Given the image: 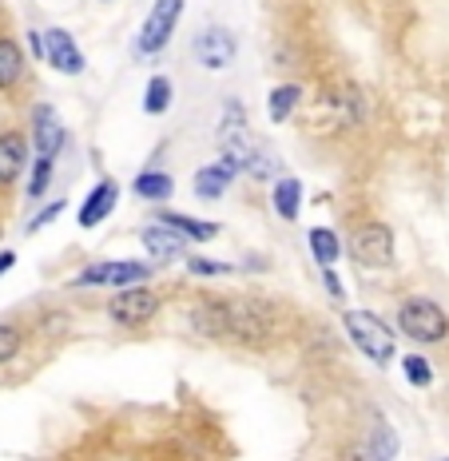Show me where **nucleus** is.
<instances>
[{
    "mask_svg": "<svg viewBox=\"0 0 449 461\" xmlns=\"http://www.w3.org/2000/svg\"><path fill=\"white\" fill-rule=\"evenodd\" d=\"M271 207H274V215H279L283 223H294L299 211H302V184L299 179L279 176V184H274V191H271Z\"/></svg>",
    "mask_w": 449,
    "mask_h": 461,
    "instance_id": "nucleus-19",
    "label": "nucleus"
},
{
    "mask_svg": "<svg viewBox=\"0 0 449 461\" xmlns=\"http://www.w3.org/2000/svg\"><path fill=\"white\" fill-rule=\"evenodd\" d=\"M16 267V251H0V275H8Z\"/></svg>",
    "mask_w": 449,
    "mask_h": 461,
    "instance_id": "nucleus-31",
    "label": "nucleus"
},
{
    "mask_svg": "<svg viewBox=\"0 0 449 461\" xmlns=\"http://www.w3.org/2000/svg\"><path fill=\"white\" fill-rule=\"evenodd\" d=\"M24 171H28L24 131H0V187H13Z\"/></svg>",
    "mask_w": 449,
    "mask_h": 461,
    "instance_id": "nucleus-15",
    "label": "nucleus"
},
{
    "mask_svg": "<svg viewBox=\"0 0 449 461\" xmlns=\"http://www.w3.org/2000/svg\"><path fill=\"white\" fill-rule=\"evenodd\" d=\"M187 271H191V275H199V278H223V275H231L235 267H231V263H223V258L191 255V258H187Z\"/></svg>",
    "mask_w": 449,
    "mask_h": 461,
    "instance_id": "nucleus-27",
    "label": "nucleus"
},
{
    "mask_svg": "<svg viewBox=\"0 0 449 461\" xmlns=\"http://www.w3.org/2000/svg\"><path fill=\"white\" fill-rule=\"evenodd\" d=\"M219 148H223L227 159L238 163V171H247V176H255L263 184V179H279L283 176V159L274 148H266V143L251 131V123H247V112L243 104L231 100L223 112V123H219Z\"/></svg>",
    "mask_w": 449,
    "mask_h": 461,
    "instance_id": "nucleus-2",
    "label": "nucleus"
},
{
    "mask_svg": "<svg viewBox=\"0 0 449 461\" xmlns=\"http://www.w3.org/2000/svg\"><path fill=\"white\" fill-rule=\"evenodd\" d=\"M342 326H346V339L355 342V350L362 358L374 362V366H390V362L398 358L394 330H390L374 311H346L342 314Z\"/></svg>",
    "mask_w": 449,
    "mask_h": 461,
    "instance_id": "nucleus-3",
    "label": "nucleus"
},
{
    "mask_svg": "<svg viewBox=\"0 0 449 461\" xmlns=\"http://www.w3.org/2000/svg\"><path fill=\"white\" fill-rule=\"evenodd\" d=\"M44 60L64 76H80L84 68H88V60H84L80 44H76V36L68 32V28H48L44 32Z\"/></svg>",
    "mask_w": 449,
    "mask_h": 461,
    "instance_id": "nucleus-12",
    "label": "nucleus"
},
{
    "mask_svg": "<svg viewBox=\"0 0 449 461\" xmlns=\"http://www.w3.org/2000/svg\"><path fill=\"white\" fill-rule=\"evenodd\" d=\"M184 5H187V0H156V5H151L148 21H143L139 32H136V56L148 60V56L164 52V48L171 44V36H175V28H179Z\"/></svg>",
    "mask_w": 449,
    "mask_h": 461,
    "instance_id": "nucleus-7",
    "label": "nucleus"
},
{
    "mask_svg": "<svg viewBox=\"0 0 449 461\" xmlns=\"http://www.w3.org/2000/svg\"><path fill=\"white\" fill-rule=\"evenodd\" d=\"M139 243L156 263H171V258H184L187 255V239H179L171 227L164 223H148L139 230Z\"/></svg>",
    "mask_w": 449,
    "mask_h": 461,
    "instance_id": "nucleus-16",
    "label": "nucleus"
},
{
    "mask_svg": "<svg viewBox=\"0 0 449 461\" xmlns=\"http://www.w3.org/2000/svg\"><path fill=\"white\" fill-rule=\"evenodd\" d=\"M60 211H64V203H48L44 211H36V215H32V219H28L24 235H36V230H44V227H48V223H52V219H56V215H60Z\"/></svg>",
    "mask_w": 449,
    "mask_h": 461,
    "instance_id": "nucleus-28",
    "label": "nucleus"
},
{
    "mask_svg": "<svg viewBox=\"0 0 449 461\" xmlns=\"http://www.w3.org/2000/svg\"><path fill=\"white\" fill-rule=\"evenodd\" d=\"M24 52L8 32H0V92H16L24 84Z\"/></svg>",
    "mask_w": 449,
    "mask_h": 461,
    "instance_id": "nucleus-18",
    "label": "nucleus"
},
{
    "mask_svg": "<svg viewBox=\"0 0 449 461\" xmlns=\"http://www.w3.org/2000/svg\"><path fill=\"white\" fill-rule=\"evenodd\" d=\"M238 179V163L235 159H227V156H219L215 163H207V167H199L195 171V195L199 199H207V203H215V199H223L227 195V187H231Z\"/></svg>",
    "mask_w": 449,
    "mask_h": 461,
    "instance_id": "nucleus-14",
    "label": "nucleus"
},
{
    "mask_svg": "<svg viewBox=\"0 0 449 461\" xmlns=\"http://www.w3.org/2000/svg\"><path fill=\"white\" fill-rule=\"evenodd\" d=\"M0 21H4V5H0Z\"/></svg>",
    "mask_w": 449,
    "mask_h": 461,
    "instance_id": "nucleus-32",
    "label": "nucleus"
},
{
    "mask_svg": "<svg viewBox=\"0 0 449 461\" xmlns=\"http://www.w3.org/2000/svg\"><path fill=\"white\" fill-rule=\"evenodd\" d=\"M156 223L171 227L179 239H195V243H211V239L219 235V223H211V219H195V215H184V211H159Z\"/></svg>",
    "mask_w": 449,
    "mask_h": 461,
    "instance_id": "nucleus-17",
    "label": "nucleus"
},
{
    "mask_svg": "<svg viewBox=\"0 0 449 461\" xmlns=\"http://www.w3.org/2000/svg\"><path fill=\"white\" fill-rule=\"evenodd\" d=\"M24 41H28V52H32L36 60H44V32H36V28H32V32L24 36Z\"/></svg>",
    "mask_w": 449,
    "mask_h": 461,
    "instance_id": "nucleus-29",
    "label": "nucleus"
},
{
    "mask_svg": "<svg viewBox=\"0 0 449 461\" xmlns=\"http://www.w3.org/2000/svg\"><path fill=\"white\" fill-rule=\"evenodd\" d=\"M334 115V131H350L355 123H362V95L355 84H334L327 95H319V115Z\"/></svg>",
    "mask_w": 449,
    "mask_h": 461,
    "instance_id": "nucleus-11",
    "label": "nucleus"
},
{
    "mask_svg": "<svg viewBox=\"0 0 449 461\" xmlns=\"http://www.w3.org/2000/svg\"><path fill=\"white\" fill-rule=\"evenodd\" d=\"M322 278H327V291H330V299H342V283L334 278L330 267H322Z\"/></svg>",
    "mask_w": 449,
    "mask_h": 461,
    "instance_id": "nucleus-30",
    "label": "nucleus"
},
{
    "mask_svg": "<svg viewBox=\"0 0 449 461\" xmlns=\"http://www.w3.org/2000/svg\"><path fill=\"white\" fill-rule=\"evenodd\" d=\"M116 203H120V184H116V179H100V184H95L88 195H84L80 211H76V223H80L84 230L100 227L103 219L116 211Z\"/></svg>",
    "mask_w": 449,
    "mask_h": 461,
    "instance_id": "nucleus-13",
    "label": "nucleus"
},
{
    "mask_svg": "<svg viewBox=\"0 0 449 461\" xmlns=\"http://www.w3.org/2000/svg\"><path fill=\"white\" fill-rule=\"evenodd\" d=\"M159 311H164V299H159L148 283L123 286V291H116L108 299V319L116 326H123V330H139V326H148Z\"/></svg>",
    "mask_w": 449,
    "mask_h": 461,
    "instance_id": "nucleus-6",
    "label": "nucleus"
},
{
    "mask_svg": "<svg viewBox=\"0 0 449 461\" xmlns=\"http://www.w3.org/2000/svg\"><path fill=\"white\" fill-rule=\"evenodd\" d=\"M156 275V263H139V258H100V263L84 267L72 278V286H108V291H123V286H139Z\"/></svg>",
    "mask_w": 449,
    "mask_h": 461,
    "instance_id": "nucleus-5",
    "label": "nucleus"
},
{
    "mask_svg": "<svg viewBox=\"0 0 449 461\" xmlns=\"http://www.w3.org/2000/svg\"><path fill=\"white\" fill-rule=\"evenodd\" d=\"M402 374L409 386H418V390H426L434 382V366H429L422 354H402Z\"/></svg>",
    "mask_w": 449,
    "mask_h": 461,
    "instance_id": "nucleus-25",
    "label": "nucleus"
},
{
    "mask_svg": "<svg viewBox=\"0 0 449 461\" xmlns=\"http://www.w3.org/2000/svg\"><path fill=\"white\" fill-rule=\"evenodd\" d=\"M350 255L366 271H386L394 267V230L386 223H362L350 235Z\"/></svg>",
    "mask_w": 449,
    "mask_h": 461,
    "instance_id": "nucleus-8",
    "label": "nucleus"
},
{
    "mask_svg": "<svg viewBox=\"0 0 449 461\" xmlns=\"http://www.w3.org/2000/svg\"><path fill=\"white\" fill-rule=\"evenodd\" d=\"M131 191H136V199H143V203H164V199H171V191H175V179L167 171H139L131 179Z\"/></svg>",
    "mask_w": 449,
    "mask_h": 461,
    "instance_id": "nucleus-20",
    "label": "nucleus"
},
{
    "mask_svg": "<svg viewBox=\"0 0 449 461\" xmlns=\"http://www.w3.org/2000/svg\"><path fill=\"white\" fill-rule=\"evenodd\" d=\"M24 346V330L16 322H0V366H8V362L21 354Z\"/></svg>",
    "mask_w": 449,
    "mask_h": 461,
    "instance_id": "nucleus-26",
    "label": "nucleus"
},
{
    "mask_svg": "<svg viewBox=\"0 0 449 461\" xmlns=\"http://www.w3.org/2000/svg\"><path fill=\"white\" fill-rule=\"evenodd\" d=\"M235 52H238V44L223 24H207L203 32L191 41V56H195V64L203 72H223L227 64L235 60Z\"/></svg>",
    "mask_w": 449,
    "mask_h": 461,
    "instance_id": "nucleus-9",
    "label": "nucleus"
},
{
    "mask_svg": "<svg viewBox=\"0 0 449 461\" xmlns=\"http://www.w3.org/2000/svg\"><path fill=\"white\" fill-rule=\"evenodd\" d=\"M68 143V128L60 123L52 104H36L32 108V148L40 159H56Z\"/></svg>",
    "mask_w": 449,
    "mask_h": 461,
    "instance_id": "nucleus-10",
    "label": "nucleus"
},
{
    "mask_svg": "<svg viewBox=\"0 0 449 461\" xmlns=\"http://www.w3.org/2000/svg\"><path fill=\"white\" fill-rule=\"evenodd\" d=\"M442 461H449V457H442Z\"/></svg>",
    "mask_w": 449,
    "mask_h": 461,
    "instance_id": "nucleus-33",
    "label": "nucleus"
},
{
    "mask_svg": "<svg viewBox=\"0 0 449 461\" xmlns=\"http://www.w3.org/2000/svg\"><path fill=\"white\" fill-rule=\"evenodd\" d=\"M171 100H175V88H171L167 76H151L148 88H143V112L164 115V112H171Z\"/></svg>",
    "mask_w": 449,
    "mask_h": 461,
    "instance_id": "nucleus-23",
    "label": "nucleus"
},
{
    "mask_svg": "<svg viewBox=\"0 0 449 461\" xmlns=\"http://www.w3.org/2000/svg\"><path fill=\"white\" fill-rule=\"evenodd\" d=\"M307 247H310V255H314V263L319 267H334L342 258V243H338V235H334L330 227H310L307 230Z\"/></svg>",
    "mask_w": 449,
    "mask_h": 461,
    "instance_id": "nucleus-22",
    "label": "nucleus"
},
{
    "mask_svg": "<svg viewBox=\"0 0 449 461\" xmlns=\"http://www.w3.org/2000/svg\"><path fill=\"white\" fill-rule=\"evenodd\" d=\"M191 326L207 339L238 342V346H266L279 330V311L263 299L238 294V299H199L191 306Z\"/></svg>",
    "mask_w": 449,
    "mask_h": 461,
    "instance_id": "nucleus-1",
    "label": "nucleus"
},
{
    "mask_svg": "<svg viewBox=\"0 0 449 461\" xmlns=\"http://www.w3.org/2000/svg\"><path fill=\"white\" fill-rule=\"evenodd\" d=\"M299 104H302L299 84H279V88H271V95H266V115H271V123H286L299 112Z\"/></svg>",
    "mask_w": 449,
    "mask_h": 461,
    "instance_id": "nucleus-21",
    "label": "nucleus"
},
{
    "mask_svg": "<svg viewBox=\"0 0 449 461\" xmlns=\"http://www.w3.org/2000/svg\"><path fill=\"white\" fill-rule=\"evenodd\" d=\"M52 167H56V159H40V156H36V163L28 167V199H32V203H40V199L48 195V184H52Z\"/></svg>",
    "mask_w": 449,
    "mask_h": 461,
    "instance_id": "nucleus-24",
    "label": "nucleus"
},
{
    "mask_svg": "<svg viewBox=\"0 0 449 461\" xmlns=\"http://www.w3.org/2000/svg\"><path fill=\"white\" fill-rule=\"evenodd\" d=\"M398 330H402L406 339L422 342V346L445 342L449 339V314L434 299H406L398 306Z\"/></svg>",
    "mask_w": 449,
    "mask_h": 461,
    "instance_id": "nucleus-4",
    "label": "nucleus"
}]
</instances>
